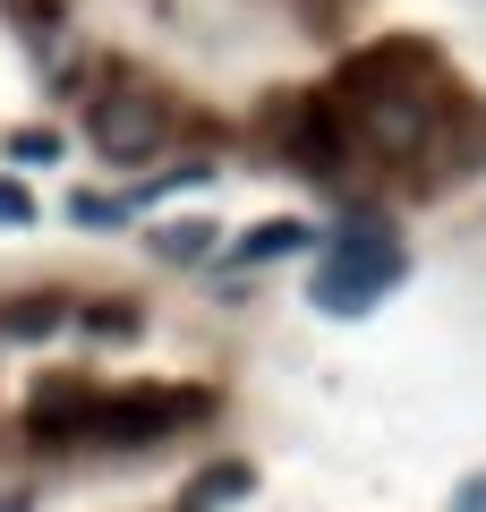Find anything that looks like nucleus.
Listing matches in <instances>:
<instances>
[{"instance_id": "1", "label": "nucleus", "mask_w": 486, "mask_h": 512, "mask_svg": "<svg viewBox=\"0 0 486 512\" xmlns=\"http://www.w3.org/2000/svg\"><path fill=\"white\" fill-rule=\"evenodd\" d=\"M205 393H188V384H171V393H86V419H77V436L86 444H154V436H180V427L205 419Z\"/></svg>"}, {"instance_id": "2", "label": "nucleus", "mask_w": 486, "mask_h": 512, "mask_svg": "<svg viewBox=\"0 0 486 512\" xmlns=\"http://www.w3.org/2000/svg\"><path fill=\"white\" fill-rule=\"evenodd\" d=\"M393 282H401V248H393L384 231H350L342 256L316 274V308H324V316H367Z\"/></svg>"}, {"instance_id": "3", "label": "nucleus", "mask_w": 486, "mask_h": 512, "mask_svg": "<svg viewBox=\"0 0 486 512\" xmlns=\"http://www.w3.org/2000/svg\"><path fill=\"white\" fill-rule=\"evenodd\" d=\"M86 137H94V154H111V163H145V154H162V137H171V111H162V94L120 86V94H94Z\"/></svg>"}, {"instance_id": "4", "label": "nucleus", "mask_w": 486, "mask_h": 512, "mask_svg": "<svg viewBox=\"0 0 486 512\" xmlns=\"http://www.w3.org/2000/svg\"><path fill=\"white\" fill-rule=\"evenodd\" d=\"M282 146H290V163H299V171H316V180H324V171H333V163L350 154V120H342L333 103H324V94H316V103H290Z\"/></svg>"}, {"instance_id": "5", "label": "nucleus", "mask_w": 486, "mask_h": 512, "mask_svg": "<svg viewBox=\"0 0 486 512\" xmlns=\"http://www.w3.org/2000/svg\"><path fill=\"white\" fill-rule=\"evenodd\" d=\"M248 487H256V478H248V461H222V470H205L197 487L180 495V512H214V504H239Z\"/></svg>"}, {"instance_id": "6", "label": "nucleus", "mask_w": 486, "mask_h": 512, "mask_svg": "<svg viewBox=\"0 0 486 512\" xmlns=\"http://www.w3.org/2000/svg\"><path fill=\"white\" fill-rule=\"evenodd\" d=\"M60 316H69V299H18V308H0V333H18V342H35V333H52Z\"/></svg>"}, {"instance_id": "7", "label": "nucleus", "mask_w": 486, "mask_h": 512, "mask_svg": "<svg viewBox=\"0 0 486 512\" xmlns=\"http://www.w3.org/2000/svg\"><path fill=\"white\" fill-rule=\"evenodd\" d=\"M307 248V231L299 222H265V231H248L239 239V265H265V256H299Z\"/></svg>"}, {"instance_id": "8", "label": "nucleus", "mask_w": 486, "mask_h": 512, "mask_svg": "<svg viewBox=\"0 0 486 512\" xmlns=\"http://www.w3.org/2000/svg\"><path fill=\"white\" fill-rule=\"evenodd\" d=\"M154 248L162 256H205V248H214V231H205V222H171V231H154Z\"/></svg>"}, {"instance_id": "9", "label": "nucleus", "mask_w": 486, "mask_h": 512, "mask_svg": "<svg viewBox=\"0 0 486 512\" xmlns=\"http://www.w3.org/2000/svg\"><path fill=\"white\" fill-rule=\"evenodd\" d=\"M26 214H35V205H26V188H18V180H0V222H9V231H18Z\"/></svg>"}, {"instance_id": "10", "label": "nucleus", "mask_w": 486, "mask_h": 512, "mask_svg": "<svg viewBox=\"0 0 486 512\" xmlns=\"http://www.w3.org/2000/svg\"><path fill=\"white\" fill-rule=\"evenodd\" d=\"M77 222H94V231H103V222H120V205H111V197H77Z\"/></svg>"}, {"instance_id": "11", "label": "nucleus", "mask_w": 486, "mask_h": 512, "mask_svg": "<svg viewBox=\"0 0 486 512\" xmlns=\"http://www.w3.org/2000/svg\"><path fill=\"white\" fill-rule=\"evenodd\" d=\"M461 512H486V478H478V487H461Z\"/></svg>"}, {"instance_id": "12", "label": "nucleus", "mask_w": 486, "mask_h": 512, "mask_svg": "<svg viewBox=\"0 0 486 512\" xmlns=\"http://www.w3.org/2000/svg\"><path fill=\"white\" fill-rule=\"evenodd\" d=\"M316 9H324V0H316Z\"/></svg>"}]
</instances>
